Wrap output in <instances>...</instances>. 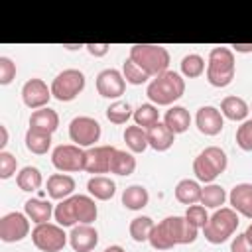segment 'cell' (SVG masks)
Listing matches in <instances>:
<instances>
[{
    "label": "cell",
    "mask_w": 252,
    "mask_h": 252,
    "mask_svg": "<svg viewBox=\"0 0 252 252\" xmlns=\"http://www.w3.org/2000/svg\"><path fill=\"white\" fill-rule=\"evenodd\" d=\"M98 209L91 195H71L55 205L53 219L59 226H77V224H93L96 220Z\"/></svg>",
    "instance_id": "6da1fadb"
},
{
    "label": "cell",
    "mask_w": 252,
    "mask_h": 252,
    "mask_svg": "<svg viewBox=\"0 0 252 252\" xmlns=\"http://www.w3.org/2000/svg\"><path fill=\"white\" fill-rule=\"evenodd\" d=\"M185 93V79L175 71H165L148 83L146 94L156 106H169Z\"/></svg>",
    "instance_id": "7a4b0ae2"
},
{
    "label": "cell",
    "mask_w": 252,
    "mask_h": 252,
    "mask_svg": "<svg viewBox=\"0 0 252 252\" xmlns=\"http://www.w3.org/2000/svg\"><path fill=\"white\" fill-rule=\"evenodd\" d=\"M236 71L234 51L230 47H213L207 59V81L217 89H224L232 83Z\"/></svg>",
    "instance_id": "3957f363"
},
{
    "label": "cell",
    "mask_w": 252,
    "mask_h": 252,
    "mask_svg": "<svg viewBox=\"0 0 252 252\" xmlns=\"http://www.w3.org/2000/svg\"><path fill=\"white\" fill-rule=\"evenodd\" d=\"M128 57L150 77H158L169 67V51L156 43H136L130 47Z\"/></svg>",
    "instance_id": "277c9868"
},
{
    "label": "cell",
    "mask_w": 252,
    "mask_h": 252,
    "mask_svg": "<svg viewBox=\"0 0 252 252\" xmlns=\"http://www.w3.org/2000/svg\"><path fill=\"white\" fill-rule=\"evenodd\" d=\"M226 165H228V158L224 150H220L219 146H209L203 152H199L197 158L193 159V173L197 181L209 185L226 169Z\"/></svg>",
    "instance_id": "5b68a950"
},
{
    "label": "cell",
    "mask_w": 252,
    "mask_h": 252,
    "mask_svg": "<svg viewBox=\"0 0 252 252\" xmlns=\"http://www.w3.org/2000/svg\"><path fill=\"white\" fill-rule=\"evenodd\" d=\"M238 222H240L238 220V213L234 209H230V207L217 209L209 217L207 224L203 226L205 240L211 242V244H222V242H226L234 234Z\"/></svg>",
    "instance_id": "8992f818"
},
{
    "label": "cell",
    "mask_w": 252,
    "mask_h": 252,
    "mask_svg": "<svg viewBox=\"0 0 252 252\" xmlns=\"http://www.w3.org/2000/svg\"><path fill=\"white\" fill-rule=\"evenodd\" d=\"M85 75L79 69H65L61 73L55 75V79L51 81V96L57 98L59 102H71L75 100L83 89H85Z\"/></svg>",
    "instance_id": "52a82bcc"
},
{
    "label": "cell",
    "mask_w": 252,
    "mask_h": 252,
    "mask_svg": "<svg viewBox=\"0 0 252 252\" xmlns=\"http://www.w3.org/2000/svg\"><path fill=\"white\" fill-rule=\"evenodd\" d=\"M67 240H69V234H65L63 226L53 222L35 224V228L32 230V242L41 252H59L65 248Z\"/></svg>",
    "instance_id": "ba28073f"
},
{
    "label": "cell",
    "mask_w": 252,
    "mask_h": 252,
    "mask_svg": "<svg viewBox=\"0 0 252 252\" xmlns=\"http://www.w3.org/2000/svg\"><path fill=\"white\" fill-rule=\"evenodd\" d=\"M100 124L91 116H75L69 122V138L79 148H93L100 140Z\"/></svg>",
    "instance_id": "9c48e42d"
},
{
    "label": "cell",
    "mask_w": 252,
    "mask_h": 252,
    "mask_svg": "<svg viewBox=\"0 0 252 252\" xmlns=\"http://www.w3.org/2000/svg\"><path fill=\"white\" fill-rule=\"evenodd\" d=\"M85 152L75 144H61L51 152V163L61 173L85 171Z\"/></svg>",
    "instance_id": "30bf717a"
},
{
    "label": "cell",
    "mask_w": 252,
    "mask_h": 252,
    "mask_svg": "<svg viewBox=\"0 0 252 252\" xmlns=\"http://www.w3.org/2000/svg\"><path fill=\"white\" fill-rule=\"evenodd\" d=\"M30 234V219L26 213H6L0 219V240L4 242H20Z\"/></svg>",
    "instance_id": "8fae6325"
},
{
    "label": "cell",
    "mask_w": 252,
    "mask_h": 252,
    "mask_svg": "<svg viewBox=\"0 0 252 252\" xmlns=\"http://www.w3.org/2000/svg\"><path fill=\"white\" fill-rule=\"evenodd\" d=\"M49 98H51V87H47L45 81L30 79V81L24 83V87H22V100H24V104L28 108H32V110L45 108Z\"/></svg>",
    "instance_id": "7c38bea8"
},
{
    "label": "cell",
    "mask_w": 252,
    "mask_h": 252,
    "mask_svg": "<svg viewBox=\"0 0 252 252\" xmlns=\"http://www.w3.org/2000/svg\"><path fill=\"white\" fill-rule=\"evenodd\" d=\"M114 146H93L85 152V171L93 175L110 173V159L114 154Z\"/></svg>",
    "instance_id": "4fadbf2b"
},
{
    "label": "cell",
    "mask_w": 252,
    "mask_h": 252,
    "mask_svg": "<svg viewBox=\"0 0 252 252\" xmlns=\"http://www.w3.org/2000/svg\"><path fill=\"white\" fill-rule=\"evenodd\" d=\"M126 81L118 69H102L96 75V91L104 98H118L124 94Z\"/></svg>",
    "instance_id": "5bb4252c"
},
{
    "label": "cell",
    "mask_w": 252,
    "mask_h": 252,
    "mask_svg": "<svg viewBox=\"0 0 252 252\" xmlns=\"http://www.w3.org/2000/svg\"><path fill=\"white\" fill-rule=\"evenodd\" d=\"M195 124H197V128H199L201 134H205V136H217V134H220V130L224 126V116L220 114V110L217 106L207 104V106H201L197 110Z\"/></svg>",
    "instance_id": "9a60e30c"
},
{
    "label": "cell",
    "mask_w": 252,
    "mask_h": 252,
    "mask_svg": "<svg viewBox=\"0 0 252 252\" xmlns=\"http://www.w3.org/2000/svg\"><path fill=\"white\" fill-rule=\"evenodd\" d=\"M163 224L169 230L175 244H191L199 236V228H195L185 217H165Z\"/></svg>",
    "instance_id": "2e32d148"
},
{
    "label": "cell",
    "mask_w": 252,
    "mask_h": 252,
    "mask_svg": "<svg viewBox=\"0 0 252 252\" xmlns=\"http://www.w3.org/2000/svg\"><path fill=\"white\" fill-rule=\"evenodd\" d=\"M69 244L75 252H93L98 244V232L93 224H77L69 232Z\"/></svg>",
    "instance_id": "e0dca14e"
},
{
    "label": "cell",
    "mask_w": 252,
    "mask_h": 252,
    "mask_svg": "<svg viewBox=\"0 0 252 252\" xmlns=\"http://www.w3.org/2000/svg\"><path fill=\"white\" fill-rule=\"evenodd\" d=\"M230 209H234L238 215L252 219V183H238L228 193Z\"/></svg>",
    "instance_id": "ac0fdd59"
},
{
    "label": "cell",
    "mask_w": 252,
    "mask_h": 252,
    "mask_svg": "<svg viewBox=\"0 0 252 252\" xmlns=\"http://www.w3.org/2000/svg\"><path fill=\"white\" fill-rule=\"evenodd\" d=\"M47 195L55 201L69 199L75 191V179L69 173H53L47 177Z\"/></svg>",
    "instance_id": "d6986e66"
},
{
    "label": "cell",
    "mask_w": 252,
    "mask_h": 252,
    "mask_svg": "<svg viewBox=\"0 0 252 252\" xmlns=\"http://www.w3.org/2000/svg\"><path fill=\"white\" fill-rule=\"evenodd\" d=\"M220 114L232 122H244L250 114V106L244 98L236 96V94H230V96H224L222 102H220Z\"/></svg>",
    "instance_id": "ffe728a7"
},
{
    "label": "cell",
    "mask_w": 252,
    "mask_h": 252,
    "mask_svg": "<svg viewBox=\"0 0 252 252\" xmlns=\"http://www.w3.org/2000/svg\"><path fill=\"white\" fill-rule=\"evenodd\" d=\"M146 132H148V146L152 150H156V152H167L175 142V134L163 122L154 124Z\"/></svg>",
    "instance_id": "44dd1931"
},
{
    "label": "cell",
    "mask_w": 252,
    "mask_h": 252,
    "mask_svg": "<svg viewBox=\"0 0 252 252\" xmlns=\"http://www.w3.org/2000/svg\"><path fill=\"white\" fill-rule=\"evenodd\" d=\"M24 213L28 215V219H30L32 222L43 224V222H49V219H51L53 213H55V207H53L49 201H45V199L33 197V199H28V201H26Z\"/></svg>",
    "instance_id": "7402d4cb"
},
{
    "label": "cell",
    "mask_w": 252,
    "mask_h": 252,
    "mask_svg": "<svg viewBox=\"0 0 252 252\" xmlns=\"http://www.w3.org/2000/svg\"><path fill=\"white\" fill-rule=\"evenodd\" d=\"M57 126H59V114L49 106L33 110L32 116H30V128H33V130L53 134L57 130Z\"/></svg>",
    "instance_id": "603a6c76"
},
{
    "label": "cell",
    "mask_w": 252,
    "mask_h": 252,
    "mask_svg": "<svg viewBox=\"0 0 252 252\" xmlns=\"http://www.w3.org/2000/svg\"><path fill=\"white\" fill-rule=\"evenodd\" d=\"M163 124L177 136V134H183L189 130L191 126V114L185 106H169V110H165L163 114Z\"/></svg>",
    "instance_id": "cb8c5ba5"
},
{
    "label": "cell",
    "mask_w": 252,
    "mask_h": 252,
    "mask_svg": "<svg viewBox=\"0 0 252 252\" xmlns=\"http://www.w3.org/2000/svg\"><path fill=\"white\" fill-rule=\"evenodd\" d=\"M87 191L93 199H98V201H108L114 197L116 193V183L106 177V175H93L89 181H87Z\"/></svg>",
    "instance_id": "d4e9b609"
},
{
    "label": "cell",
    "mask_w": 252,
    "mask_h": 252,
    "mask_svg": "<svg viewBox=\"0 0 252 252\" xmlns=\"http://www.w3.org/2000/svg\"><path fill=\"white\" fill-rule=\"evenodd\" d=\"M201 191L203 187L199 185L197 179H181L175 185V199L183 205H197L201 201Z\"/></svg>",
    "instance_id": "484cf974"
},
{
    "label": "cell",
    "mask_w": 252,
    "mask_h": 252,
    "mask_svg": "<svg viewBox=\"0 0 252 252\" xmlns=\"http://www.w3.org/2000/svg\"><path fill=\"white\" fill-rule=\"evenodd\" d=\"M150 201V193L144 185H130L122 191V205L128 211H142Z\"/></svg>",
    "instance_id": "4316f807"
},
{
    "label": "cell",
    "mask_w": 252,
    "mask_h": 252,
    "mask_svg": "<svg viewBox=\"0 0 252 252\" xmlns=\"http://www.w3.org/2000/svg\"><path fill=\"white\" fill-rule=\"evenodd\" d=\"M136 169V158L132 152H126V150H114L112 154V159H110V173L114 175H130L134 173Z\"/></svg>",
    "instance_id": "83f0119b"
},
{
    "label": "cell",
    "mask_w": 252,
    "mask_h": 252,
    "mask_svg": "<svg viewBox=\"0 0 252 252\" xmlns=\"http://www.w3.org/2000/svg\"><path fill=\"white\" fill-rule=\"evenodd\" d=\"M124 142H126V148L132 152V154H142L146 152L148 146V132L136 124L132 126H126L124 130Z\"/></svg>",
    "instance_id": "f1b7e54d"
},
{
    "label": "cell",
    "mask_w": 252,
    "mask_h": 252,
    "mask_svg": "<svg viewBox=\"0 0 252 252\" xmlns=\"http://www.w3.org/2000/svg\"><path fill=\"white\" fill-rule=\"evenodd\" d=\"M16 183H18V187H20L22 191L32 193V191H37V189L41 187L43 177H41V171H39L37 167H33V165H26V167H22V169L18 171V175H16Z\"/></svg>",
    "instance_id": "f546056e"
},
{
    "label": "cell",
    "mask_w": 252,
    "mask_h": 252,
    "mask_svg": "<svg viewBox=\"0 0 252 252\" xmlns=\"http://www.w3.org/2000/svg\"><path fill=\"white\" fill-rule=\"evenodd\" d=\"M24 142H26V148H28L32 154L43 156V154H47V152H49V148H51V134H45V132H39V130L28 128Z\"/></svg>",
    "instance_id": "4dcf8cb0"
},
{
    "label": "cell",
    "mask_w": 252,
    "mask_h": 252,
    "mask_svg": "<svg viewBox=\"0 0 252 252\" xmlns=\"http://www.w3.org/2000/svg\"><path fill=\"white\" fill-rule=\"evenodd\" d=\"M132 118H134V124H136V126L148 130V128H152L154 124L159 122V110H158L156 104L146 102V104H140V106L134 110Z\"/></svg>",
    "instance_id": "1f68e13d"
},
{
    "label": "cell",
    "mask_w": 252,
    "mask_h": 252,
    "mask_svg": "<svg viewBox=\"0 0 252 252\" xmlns=\"http://www.w3.org/2000/svg\"><path fill=\"white\" fill-rule=\"evenodd\" d=\"M224 201H226V191H224L220 185L209 183V185L203 187V191H201V201H199V203H201L205 209H220V207L224 205Z\"/></svg>",
    "instance_id": "d6a6232c"
},
{
    "label": "cell",
    "mask_w": 252,
    "mask_h": 252,
    "mask_svg": "<svg viewBox=\"0 0 252 252\" xmlns=\"http://www.w3.org/2000/svg\"><path fill=\"white\" fill-rule=\"evenodd\" d=\"M154 226H156V222H154L150 217L142 215V217H136V219L130 220L128 232H130V236H132L134 242H148V238H150Z\"/></svg>",
    "instance_id": "836d02e7"
},
{
    "label": "cell",
    "mask_w": 252,
    "mask_h": 252,
    "mask_svg": "<svg viewBox=\"0 0 252 252\" xmlns=\"http://www.w3.org/2000/svg\"><path fill=\"white\" fill-rule=\"evenodd\" d=\"M181 67V77H187V79H197L205 73V59L199 55V53H189L181 59L179 63Z\"/></svg>",
    "instance_id": "e575fe53"
},
{
    "label": "cell",
    "mask_w": 252,
    "mask_h": 252,
    "mask_svg": "<svg viewBox=\"0 0 252 252\" xmlns=\"http://www.w3.org/2000/svg\"><path fill=\"white\" fill-rule=\"evenodd\" d=\"M148 242H150V244H152V248H156V250H169V248H173V246H175V242H173V238H171L169 230L165 228L163 220H159V222L154 226V230H152V234H150Z\"/></svg>",
    "instance_id": "d590c367"
},
{
    "label": "cell",
    "mask_w": 252,
    "mask_h": 252,
    "mask_svg": "<svg viewBox=\"0 0 252 252\" xmlns=\"http://www.w3.org/2000/svg\"><path fill=\"white\" fill-rule=\"evenodd\" d=\"M132 114H134V110H132V106L126 100H116V102H112L106 108V118L112 124H118V126L120 124H126L132 118Z\"/></svg>",
    "instance_id": "8d00e7d4"
},
{
    "label": "cell",
    "mask_w": 252,
    "mask_h": 252,
    "mask_svg": "<svg viewBox=\"0 0 252 252\" xmlns=\"http://www.w3.org/2000/svg\"><path fill=\"white\" fill-rule=\"evenodd\" d=\"M122 77H124V81L128 83V85H144V83H148V79H152L144 69H140L130 57L124 61V65H122Z\"/></svg>",
    "instance_id": "74e56055"
},
{
    "label": "cell",
    "mask_w": 252,
    "mask_h": 252,
    "mask_svg": "<svg viewBox=\"0 0 252 252\" xmlns=\"http://www.w3.org/2000/svg\"><path fill=\"white\" fill-rule=\"evenodd\" d=\"M236 146L244 152H252V118H246L236 130Z\"/></svg>",
    "instance_id": "f35d334b"
},
{
    "label": "cell",
    "mask_w": 252,
    "mask_h": 252,
    "mask_svg": "<svg viewBox=\"0 0 252 252\" xmlns=\"http://www.w3.org/2000/svg\"><path fill=\"white\" fill-rule=\"evenodd\" d=\"M183 217H185V219H187L195 228H203V226L207 224V220H209L207 209H205L203 205H189Z\"/></svg>",
    "instance_id": "ab89813d"
},
{
    "label": "cell",
    "mask_w": 252,
    "mask_h": 252,
    "mask_svg": "<svg viewBox=\"0 0 252 252\" xmlns=\"http://www.w3.org/2000/svg\"><path fill=\"white\" fill-rule=\"evenodd\" d=\"M18 169V161L10 152H0V179H10Z\"/></svg>",
    "instance_id": "60d3db41"
},
{
    "label": "cell",
    "mask_w": 252,
    "mask_h": 252,
    "mask_svg": "<svg viewBox=\"0 0 252 252\" xmlns=\"http://www.w3.org/2000/svg\"><path fill=\"white\" fill-rule=\"evenodd\" d=\"M14 77H16V63L10 57L2 55L0 57V85H10Z\"/></svg>",
    "instance_id": "b9f144b4"
},
{
    "label": "cell",
    "mask_w": 252,
    "mask_h": 252,
    "mask_svg": "<svg viewBox=\"0 0 252 252\" xmlns=\"http://www.w3.org/2000/svg\"><path fill=\"white\" fill-rule=\"evenodd\" d=\"M230 252H252V244L246 238V234H236L230 242Z\"/></svg>",
    "instance_id": "7bdbcfd3"
},
{
    "label": "cell",
    "mask_w": 252,
    "mask_h": 252,
    "mask_svg": "<svg viewBox=\"0 0 252 252\" xmlns=\"http://www.w3.org/2000/svg\"><path fill=\"white\" fill-rule=\"evenodd\" d=\"M85 47H87V51H89L93 57H104V55L108 53V49H110L108 43H87Z\"/></svg>",
    "instance_id": "ee69618b"
},
{
    "label": "cell",
    "mask_w": 252,
    "mask_h": 252,
    "mask_svg": "<svg viewBox=\"0 0 252 252\" xmlns=\"http://www.w3.org/2000/svg\"><path fill=\"white\" fill-rule=\"evenodd\" d=\"M230 47L236 53H252V43H232Z\"/></svg>",
    "instance_id": "f6af8a7d"
},
{
    "label": "cell",
    "mask_w": 252,
    "mask_h": 252,
    "mask_svg": "<svg viewBox=\"0 0 252 252\" xmlns=\"http://www.w3.org/2000/svg\"><path fill=\"white\" fill-rule=\"evenodd\" d=\"M6 144H8V128L4 124H0V152H4Z\"/></svg>",
    "instance_id": "bcb514c9"
},
{
    "label": "cell",
    "mask_w": 252,
    "mask_h": 252,
    "mask_svg": "<svg viewBox=\"0 0 252 252\" xmlns=\"http://www.w3.org/2000/svg\"><path fill=\"white\" fill-rule=\"evenodd\" d=\"M104 252H126L122 246H118V244H112V246H108V248H104Z\"/></svg>",
    "instance_id": "7dc6e473"
},
{
    "label": "cell",
    "mask_w": 252,
    "mask_h": 252,
    "mask_svg": "<svg viewBox=\"0 0 252 252\" xmlns=\"http://www.w3.org/2000/svg\"><path fill=\"white\" fill-rule=\"evenodd\" d=\"M63 47L69 49V51H75V49H81V47H85V45H81V43H65Z\"/></svg>",
    "instance_id": "c3c4849f"
},
{
    "label": "cell",
    "mask_w": 252,
    "mask_h": 252,
    "mask_svg": "<svg viewBox=\"0 0 252 252\" xmlns=\"http://www.w3.org/2000/svg\"><path fill=\"white\" fill-rule=\"evenodd\" d=\"M244 234H246V238H248V240H250V244H252V222L248 224V228L244 230Z\"/></svg>",
    "instance_id": "681fc988"
},
{
    "label": "cell",
    "mask_w": 252,
    "mask_h": 252,
    "mask_svg": "<svg viewBox=\"0 0 252 252\" xmlns=\"http://www.w3.org/2000/svg\"><path fill=\"white\" fill-rule=\"evenodd\" d=\"M250 112H252V106H250Z\"/></svg>",
    "instance_id": "f907efd6"
}]
</instances>
